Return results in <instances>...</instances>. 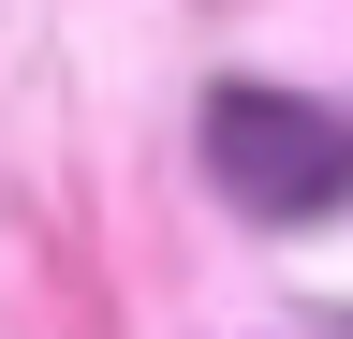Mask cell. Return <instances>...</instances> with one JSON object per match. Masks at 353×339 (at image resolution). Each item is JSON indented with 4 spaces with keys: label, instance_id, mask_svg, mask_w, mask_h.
<instances>
[{
    "label": "cell",
    "instance_id": "6da1fadb",
    "mask_svg": "<svg viewBox=\"0 0 353 339\" xmlns=\"http://www.w3.org/2000/svg\"><path fill=\"white\" fill-rule=\"evenodd\" d=\"M206 177L250 222H339L353 206V104L309 89H221L206 104Z\"/></svg>",
    "mask_w": 353,
    "mask_h": 339
}]
</instances>
